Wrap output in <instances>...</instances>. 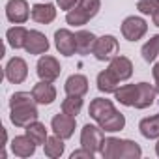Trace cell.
Instances as JSON below:
<instances>
[{"mask_svg": "<svg viewBox=\"0 0 159 159\" xmlns=\"http://www.w3.org/2000/svg\"><path fill=\"white\" fill-rule=\"evenodd\" d=\"M10 109H11L10 120L17 127H26L28 124L36 122L39 116L32 92H15L10 99Z\"/></svg>", "mask_w": 159, "mask_h": 159, "instance_id": "cell-1", "label": "cell"}, {"mask_svg": "<svg viewBox=\"0 0 159 159\" xmlns=\"http://www.w3.org/2000/svg\"><path fill=\"white\" fill-rule=\"evenodd\" d=\"M101 155L105 159H139L142 155V150L135 140L107 137L103 140Z\"/></svg>", "mask_w": 159, "mask_h": 159, "instance_id": "cell-2", "label": "cell"}, {"mask_svg": "<svg viewBox=\"0 0 159 159\" xmlns=\"http://www.w3.org/2000/svg\"><path fill=\"white\" fill-rule=\"evenodd\" d=\"M101 0H79V4L66 13V23L71 26H83L98 15Z\"/></svg>", "mask_w": 159, "mask_h": 159, "instance_id": "cell-3", "label": "cell"}, {"mask_svg": "<svg viewBox=\"0 0 159 159\" xmlns=\"http://www.w3.org/2000/svg\"><path fill=\"white\" fill-rule=\"evenodd\" d=\"M105 131L99 127V125H92V124H86L81 131V146L94 152V153H101V148H103V140H105Z\"/></svg>", "mask_w": 159, "mask_h": 159, "instance_id": "cell-4", "label": "cell"}, {"mask_svg": "<svg viewBox=\"0 0 159 159\" xmlns=\"http://www.w3.org/2000/svg\"><path fill=\"white\" fill-rule=\"evenodd\" d=\"M118 49H120V45H118V39L114 38V36H111V34H107V36H101V38H98V41H96V45H94V56H96V60H99V62H111L116 54H118Z\"/></svg>", "mask_w": 159, "mask_h": 159, "instance_id": "cell-5", "label": "cell"}, {"mask_svg": "<svg viewBox=\"0 0 159 159\" xmlns=\"http://www.w3.org/2000/svg\"><path fill=\"white\" fill-rule=\"evenodd\" d=\"M148 32V25L142 17H125L124 23H122V36L127 39V41H139L146 36Z\"/></svg>", "mask_w": 159, "mask_h": 159, "instance_id": "cell-6", "label": "cell"}, {"mask_svg": "<svg viewBox=\"0 0 159 159\" xmlns=\"http://www.w3.org/2000/svg\"><path fill=\"white\" fill-rule=\"evenodd\" d=\"M36 71H38V77L41 81H49V83H54L56 79L60 77V62L54 58V56H49V54H43L39 60H38V66H36Z\"/></svg>", "mask_w": 159, "mask_h": 159, "instance_id": "cell-7", "label": "cell"}, {"mask_svg": "<svg viewBox=\"0 0 159 159\" xmlns=\"http://www.w3.org/2000/svg\"><path fill=\"white\" fill-rule=\"evenodd\" d=\"M30 15H32V10L28 8L26 0H10V2L6 4V17L13 25L26 23Z\"/></svg>", "mask_w": 159, "mask_h": 159, "instance_id": "cell-8", "label": "cell"}, {"mask_svg": "<svg viewBox=\"0 0 159 159\" xmlns=\"http://www.w3.org/2000/svg\"><path fill=\"white\" fill-rule=\"evenodd\" d=\"M4 73H6V79H8L10 83L21 84V83L26 81V77H28V66H26V62H25L21 56H13V58L6 64Z\"/></svg>", "mask_w": 159, "mask_h": 159, "instance_id": "cell-9", "label": "cell"}, {"mask_svg": "<svg viewBox=\"0 0 159 159\" xmlns=\"http://www.w3.org/2000/svg\"><path fill=\"white\" fill-rule=\"evenodd\" d=\"M54 45H56L58 52L64 54V56H73L77 52L75 34L67 28H60V30L54 32Z\"/></svg>", "mask_w": 159, "mask_h": 159, "instance_id": "cell-10", "label": "cell"}, {"mask_svg": "<svg viewBox=\"0 0 159 159\" xmlns=\"http://www.w3.org/2000/svg\"><path fill=\"white\" fill-rule=\"evenodd\" d=\"M51 129L54 135L62 137L64 140L66 139H71L73 133H75V116H69L66 112L62 114H56L52 120H51Z\"/></svg>", "mask_w": 159, "mask_h": 159, "instance_id": "cell-11", "label": "cell"}, {"mask_svg": "<svg viewBox=\"0 0 159 159\" xmlns=\"http://www.w3.org/2000/svg\"><path fill=\"white\" fill-rule=\"evenodd\" d=\"M25 51L28 54H43L49 51V39L39 30H28V38L25 43Z\"/></svg>", "mask_w": 159, "mask_h": 159, "instance_id": "cell-12", "label": "cell"}, {"mask_svg": "<svg viewBox=\"0 0 159 159\" xmlns=\"http://www.w3.org/2000/svg\"><path fill=\"white\" fill-rule=\"evenodd\" d=\"M114 111H116V109H114V103H112L111 99H105V98H96V99L90 103V107H88L90 118H94L98 124H99L101 120H105L107 116H111Z\"/></svg>", "mask_w": 159, "mask_h": 159, "instance_id": "cell-13", "label": "cell"}, {"mask_svg": "<svg viewBox=\"0 0 159 159\" xmlns=\"http://www.w3.org/2000/svg\"><path fill=\"white\" fill-rule=\"evenodd\" d=\"M32 94L38 105H51L56 99V88L49 81H39L38 84H34Z\"/></svg>", "mask_w": 159, "mask_h": 159, "instance_id": "cell-14", "label": "cell"}, {"mask_svg": "<svg viewBox=\"0 0 159 159\" xmlns=\"http://www.w3.org/2000/svg\"><path fill=\"white\" fill-rule=\"evenodd\" d=\"M109 69L116 75L118 81H127V79L133 75V64L127 56H122V54H116L111 64H109Z\"/></svg>", "mask_w": 159, "mask_h": 159, "instance_id": "cell-15", "label": "cell"}, {"mask_svg": "<svg viewBox=\"0 0 159 159\" xmlns=\"http://www.w3.org/2000/svg\"><path fill=\"white\" fill-rule=\"evenodd\" d=\"M157 96V90L153 84L150 83H139L137 84V101H135V109H148L150 105H153Z\"/></svg>", "mask_w": 159, "mask_h": 159, "instance_id": "cell-16", "label": "cell"}, {"mask_svg": "<svg viewBox=\"0 0 159 159\" xmlns=\"http://www.w3.org/2000/svg\"><path fill=\"white\" fill-rule=\"evenodd\" d=\"M36 146H38V144H36L26 133L15 137V139L11 140V152H13L17 157H30V155H34Z\"/></svg>", "mask_w": 159, "mask_h": 159, "instance_id": "cell-17", "label": "cell"}, {"mask_svg": "<svg viewBox=\"0 0 159 159\" xmlns=\"http://www.w3.org/2000/svg\"><path fill=\"white\" fill-rule=\"evenodd\" d=\"M64 90H66L67 96H81L83 98L88 92V79L84 75L75 73V75L67 77V81L64 84Z\"/></svg>", "mask_w": 159, "mask_h": 159, "instance_id": "cell-18", "label": "cell"}, {"mask_svg": "<svg viewBox=\"0 0 159 159\" xmlns=\"http://www.w3.org/2000/svg\"><path fill=\"white\" fill-rule=\"evenodd\" d=\"M75 41H77V54L86 56V54L94 52V45H96L98 38L88 30H79V32H75Z\"/></svg>", "mask_w": 159, "mask_h": 159, "instance_id": "cell-19", "label": "cell"}, {"mask_svg": "<svg viewBox=\"0 0 159 159\" xmlns=\"http://www.w3.org/2000/svg\"><path fill=\"white\" fill-rule=\"evenodd\" d=\"M120 88V81L116 79V75L107 67L98 75V90L103 94H114Z\"/></svg>", "mask_w": 159, "mask_h": 159, "instance_id": "cell-20", "label": "cell"}, {"mask_svg": "<svg viewBox=\"0 0 159 159\" xmlns=\"http://www.w3.org/2000/svg\"><path fill=\"white\" fill-rule=\"evenodd\" d=\"M56 17V8L52 4H34L32 6V19L39 25H49Z\"/></svg>", "mask_w": 159, "mask_h": 159, "instance_id": "cell-21", "label": "cell"}, {"mask_svg": "<svg viewBox=\"0 0 159 159\" xmlns=\"http://www.w3.org/2000/svg\"><path fill=\"white\" fill-rule=\"evenodd\" d=\"M139 129H140V135L144 139H150V140L159 139V114L142 118L140 124H139Z\"/></svg>", "mask_w": 159, "mask_h": 159, "instance_id": "cell-22", "label": "cell"}, {"mask_svg": "<svg viewBox=\"0 0 159 159\" xmlns=\"http://www.w3.org/2000/svg\"><path fill=\"white\" fill-rule=\"evenodd\" d=\"M114 99L125 107H135L137 101V84H124L114 92Z\"/></svg>", "mask_w": 159, "mask_h": 159, "instance_id": "cell-23", "label": "cell"}, {"mask_svg": "<svg viewBox=\"0 0 159 159\" xmlns=\"http://www.w3.org/2000/svg\"><path fill=\"white\" fill-rule=\"evenodd\" d=\"M99 127L107 133H116V131H122L125 127V116L118 111H114L111 116H107L105 120L99 122Z\"/></svg>", "mask_w": 159, "mask_h": 159, "instance_id": "cell-24", "label": "cell"}, {"mask_svg": "<svg viewBox=\"0 0 159 159\" xmlns=\"http://www.w3.org/2000/svg\"><path fill=\"white\" fill-rule=\"evenodd\" d=\"M26 38H28V30L25 26H11L6 32V39H8L10 47H13V49H25Z\"/></svg>", "mask_w": 159, "mask_h": 159, "instance_id": "cell-25", "label": "cell"}, {"mask_svg": "<svg viewBox=\"0 0 159 159\" xmlns=\"http://www.w3.org/2000/svg\"><path fill=\"white\" fill-rule=\"evenodd\" d=\"M25 133L39 146V144H45L47 142V139H49V135H47V127H45V124H41V122H32V124H28L26 127H25Z\"/></svg>", "mask_w": 159, "mask_h": 159, "instance_id": "cell-26", "label": "cell"}, {"mask_svg": "<svg viewBox=\"0 0 159 159\" xmlns=\"http://www.w3.org/2000/svg\"><path fill=\"white\" fill-rule=\"evenodd\" d=\"M64 148H66V144H64V139H62V137H58V135H52V137H49V139H47V142L43 144L45 155H47V157H51V159H56V157H60V155L64 153Z\"/></svg>", "mask_w": 159, "mask_h": 159, "instance_id": "cell-27", "label": "cell"}, {"mask_svg": "<svg viewBox=\"0 0 159 159\" xmlns=\"http://www.w3.org/2000/svg\"><path fill=\"white\" fill-rule=\"evenodd\" d=\"M83 109V98L81 96H67L64 101H62V112L69 114V116H75L81 112Z\"/></svg>", "mask_w": 159, "mask_h": 159, "instance_id": "cell-28", "label": "cell"}, {"mask_svg": "<svg viewBox=\"0 0 159 159\" xmlns=\"http://www.w3.org/2000/svg\"><path fill=\"white\" fill-rule=\"evenodd\" d=\"M142 58L150 64V62H155V58H157V54H159V34L157 36H153L152 39H148L144 45H142Z\"/></svg>", "mask_w": 159, "mask_h": 159, "instance_id": "cell-29", "label": "cell"}, {"mask_svg": "<svg viewBox=\"0 0 159 159\" xmlns=\"http://www.w3.org/2000/svg\"><path fill=\"white\" fill-rule=\"evenodd\" d=\"M137 10L142 15H153L159 10V0H139Z\"/></svg>", "mask_w": 159, "mask_h": 159, "instance_id": "cell-30", "label": "cell"}, {"mask_svg": "<svg viewBox=\"0 0 159 159\" xmlns=\"http://www.w3.org/2000/svg\"><path fill=\"white\" fill-rule=\"evenodd\" d=\"M94 159V152H90V150H86V148H83L81 146V150H75L73 153H71V159Z\"/></svg>", "mask_w": 159, "mask_h": 159, "instance_id": "cell-31", "label": "cell"}, {"mask_svg": "<svg viewBox=\"0 0 159 159\" xmlns=\"http://www.w3.org/2000/svg\"><path fill=\"white\" fill-rule=\"evenodd\" d=\"M56 4H58V8H60V10L69 11V10H73V8L79 4V0H56Z\"/></svg>", "mask_w": 159, "mask_h": 159, "instance_id": "cell-32", "label": "cell"}, {"mask_svg": "<svg viewBox=\"0 0 159 159\" xmlns=\"http://www.w3.org/2000/svg\"><path fill=\"white\" fill-rule=\"evenodd\" d=\"M152 73H153V79H159V62L153 66V69H152Z\"/></svg>", "mask_w": 159, "mask_h": 159, "instance_id": "cell-33", "label": "cell"}, {"mask_svg": "<svg viewBox=\"0 0 159 159\" xmlns=\"http://www.w3.org/2000/svg\"><path fill=\"white\" fill-rule=\"evenodd\" d=\"M152 19H153V25H155V26H159V10L152 15Z\"/></svg>", "mask_w": 159, "mask_h": 159, "instance_id": "cell-34", "label": "cell"}, {"mask_svg": "<svg viewBox=\"0 0 159 159\" xmlns=\"http://www.w3.org/2000/svg\"><path fill=\"white\" fill-rule=\"evenodd\" d=\"M155 90H157V94H159V79H155Z\"/></svg>", "mask_w": 159, "mask_h": 159, "instance_id": "cell-35", "label": "cell"}, {"mask_svg": "<svg viewBox=\"0 0 159 159\" xmlns=\"http://www.w3.org/2000/svg\"><path fill=\"white\" fill-rule=\"evenodd\" d=\"M155 153H157V157H159V140H157V144H155Z\"/></svg>", "mask_w": 159, "mask_h": 159, "instance_id": "cell-36", "label": "cell"}]
</instances>
